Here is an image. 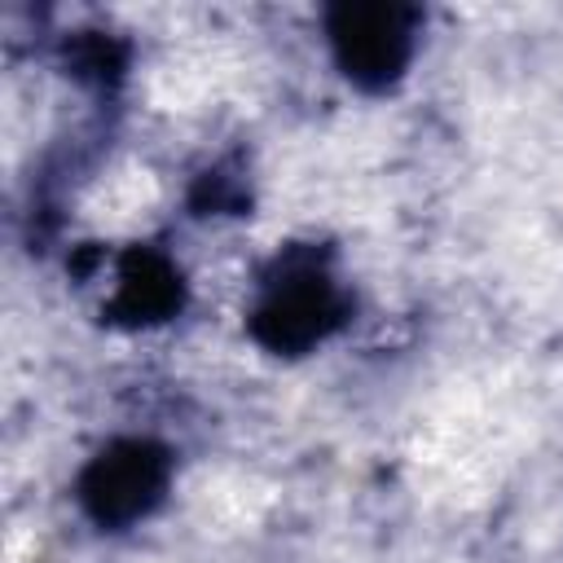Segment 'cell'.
Here are the masks:
<instances>
[{"label":"cell","instance_id":"obj_3","mask_svg":"<svg viewBox=\"0 0 563 563\" xmlns=\"http://www.w3.org/2000/svg\"><path fill=\"white\" fill-rule=\"evenodd\" d=\"M167 484H172L167 449L145 440V435H123V440H110L101 453L88 457V466L79 471L75 497L92 523L128 528L163 501Z\"/></svg>","mask_w":563,"mask_h":563},{"label":"cell","instance_id":"obj_4","mask_svg":"<svg viewBox=\"0 0 563 563\" xmlns=\"http://www.w3.org/2000/svg\"><path fill=\"white\" fill-rule=\"evenodd\" d=\"M185 303V282L180 268L154 251V246H128L114 268V290H110V321L119 325H158L176 317Z\"/></svg>","mask_w":563,"mask_h":563},{"label":"cell","instance_id":"obj_1","mask_svg":"<svg viewBox=\"0 0 563 563\" xmlns=\"http://www.w3.org/2000/svg\"><path fill=\"white\" fill-rule=\"evenodd\" d=\"M347 321V295L312 251H286L260 286L251 334L277 356H299L325 343Z\"/></svg>","mask_w":563,"mask_h":563},{"label":"cell","instance_id":"obj_5","mask_svg":"<svg viewBox=\"0 0 563 563\" xmlns=\"http://www.w3.org/2000/svg\"><path fill=\"white\" fill-rule=\"evenodd\" d=\"M62 57H66V70L79 84H92V88L114 84L123 75V66H128V48L114 35H106V31H75L66 40Z\"/></svg>","mask_w":563,"mask_h":563},{"label":"cell","instance_id":"obj_2","mask_svg":"<svg viewBox=\"0 0 563 563\" xmlns=\"http://www.w3.org/2000/svg\"><path fill=\"white\" fill-rule=\"evenodd\" d=\"M325 40L339 70L356 88L383 92L405 75L413 57L418 13L391 0H343L325 13Z\"/></svg>","mask_w":563,"mask_h":563}]
</instances>
